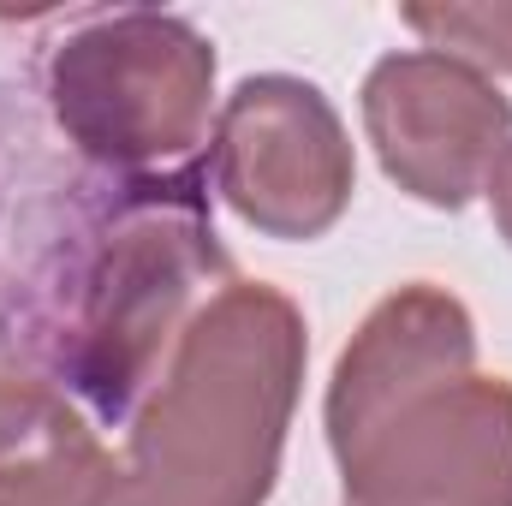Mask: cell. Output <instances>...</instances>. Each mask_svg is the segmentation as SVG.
Here are the masks:
<instances>
[{
    "instance_id": "6da1fadb",
    "label": "cell",
    "mask_w": 512,
    "mask_h": 506,
    "mask_svg": "<svg viewBox=\"0 0 512 506\" xmlns=\"http://www.w3.org/2000/svg\"><path fill=\"white\" fill-rule=\"evenodd\" d=\"M346 506H512V381L477 376V322L447 286H399L328 381Z\"/></svg>"
},
{
    "instance_id": "7a4b0ae2",
    "label": "cell",
    "mask_w": 512,
    "mask_h": 506,
    "mask_svg": "<svg viewBox=\"0 0 512 506\" xmlns=\"http://www.w3.org/2000/svg\"><path fill=\"white\" fill-rule=\"evenodd\" d=\"M304 310L227 280L191 310L161 376L131 411L126 506H262L304 387Z\"/></svg>"
},
{
    "instance_id": "3957f363",
    "label": "cell",
    "mask_w": 512,
    "mask_h": 506,
    "mask_svg": "<svg viewBox=\"0 0 512 506\" xmlns=\"http://www.w3.org/2000/svg\"><path fill=\"white\" fill-rule=\"evenodd\" d=\"M60 131L102 167H161L203 143L215 48L173 12H102L48 60Z\"/></svg>"
},
{
    "instance_id": "277c9868",
    "label": "cell",
    "mask_w": 512,
    "mask_h": 506,
    "mask_svg": "<svg viewBox=\"0 0 512 506\" xmlns=\"http://www.w3.org/2000/svg\"><path fill=\"white\" fill-rule=\"evenodd\" d=\"M227 268L215 227L191 197H149L114 221V239L90 268V298L78 316V346L66 370L108 411L126 417L149 393L155 358L173 352L191 322V292Z\"/></svg>"
},
{
    "instance_id": "5b68a950",
    "label": "cell",
    "mask_w": 512,
    "mask_h": 506,
    "mask_svg": "<svg viewBox=\"0 0 512 506\" xmlns=\"http://www.w3.org/2000/svg\"><path fill=\"white\" fill-rule=\"evenodd\" d=\"M209 179L227 209L262 239L304 245L346 215L358 161L334 102L316 84L262 72L227 96L215 120Z\"/></svg>"
},
{
    "instance_id": "8992f818",
    "label": "cell",
    "mask_w": 512,
    "mask_h": 506,
    "mask_svg": "<svg viewBox=\"0 0 512 506\" xmlns=\"http://www.w3.org/2000/svg\"><path fill=\"white\" fill-rule=\"evenodd\" d=\"M364 131L382 173L429 209H465L489 191L512 143V102L465 60L411 48L364 78Z\"/></svg>"
},
{
    "instance_id": "52a82bcc",
    "label": "cell",
    "mask_w": 512,
    "mask_h": 506,
    "mask_svg": "<svg viewBox=\"0 0 512 506\" xmlns=\"http://www.w3.org/2000/svg\"><path fill=\"white\" fill-rule=\"evenodd\" d=\"M0 506H126V465L48 381L0 376Z\"/></svg>"
},
{
    "instance_id": "ba28073f",
    "label": "cell",
    "mask_w": 512,
    "mask_h": 506,
    "mask_svg": "<svg viewBox=\"0 0 512 506\" xmlns=\"http://www.w3.org/2000/svg\"><path fill=\"white\" fill-rule=\"evenodd\" d=\"M405 24L435 48L465 66L512 72V0H483V6H405Z\"/></svg>"
},
{
    "instance_id": "9c48e42d",
    "label": "cell",
    "mask_w": 512,
    "mask_h": 506,
    "mask_svg": "<svg viewBox=\"0 0 512 506\" xmlns=\"http://www.w3.org/2000/svg\"><path fill=\"white\" fill-rule=\"evenodd\" d=\"M489 209H495L501 239L512 245V143H507V155L495 161V173H489Z\"/></svg>"
}]
</instances>
